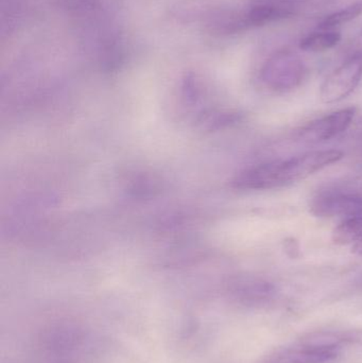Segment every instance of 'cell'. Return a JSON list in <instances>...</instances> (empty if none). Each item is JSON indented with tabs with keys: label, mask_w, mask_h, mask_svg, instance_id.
<instances>
[{
	"label": "cell",
	"mask_w": 362,
	"mask_h": 363,
	"mask_svg": "<svg viewBox=\"0 0 362 363\" xmlns=\"http://www.w3.org/2000/svg\"><path fill=\"white\" fill-rule=\"evenodd\" d=\"M344 153L337 149L308 151L285 160H274L247 168L233 184L244 190H273L310 178L339 163Z\"/></svg>",
	"instance_id": "obj_1"
},
{
	"label": "cell",
	"mask_w": 362,
	"mask_h": 363,
	"mask_svg": "<svg viewBox=\"0 0 362 363\" xmlns=\"http://www.w3.org/2000/svg\"><path fill=\"white\" fill-rule=\"evenodd\" d=\"M308 68L302 57L290 49L272 53L259 72V79L268 91L287 94L299 89L307 78Z\"/></svg>",
	"instance_id": "obj_2"
},
{
	"label": "cell",
	"mask_w": 362,
	"mask_h": 363,
	"mask_svg": "<svg viewBox=\"0 0 362 363\" xmlns=\"http://www.w3.org/2000/svg\"><path fill=\"white\" fill-rule=\"evenodd\" d=\"M310 211L319 218L362 216V188L353 185L327 186L312 196Z\"/></svg>",
	"instance_id": "obj_3"
},
{
	"label": "cell",
	"mask_w": 362,
	"mask_h": 363,
	"mask_svg": "<svg viewBox=\"0 0 362 363\" xmlns=\"http://www.w3.org/2000/svg\"><path fill=\"white\" fill-rule=\"evenodd\" d=\"M362 79V52L352 57L338 66L321 84L320 100L325 104L344 101L352 95Z\"/></svg>",
	"instance_id": "obj_4"
},
{
	"label": "cell",
	"mask_w": 362,
	"mask_h": 363,
	"mask_svg": "<svg viewBox=\"0 0 362 363\" xmlns=\"http://www.w3.org/2000/svg\"><path fill=\"white\" fill-rule=\"evenodd\" d=\"M356 114L357 108L355 106H348L319 117L306 123L298 131V140L312 145L335 140L350 129Z\"/></svg>",
	"instance_id": "obj_5"
},
{
	"label": "cell",
	"mask_w": 362,
	"mask_h": 363,
	"mask_svg": "<svg viewBox=\"0 0 362 363\" xmlns=\"http://www.w3.org/2000/svg\"><path fill=\"white\" fill-rule=\"evenodd\" d=\"M340 349L316 347L299 340L293 347H285L270 356L266 363H329L339 355Z\"/></svg>",
	"instance_id": "obj_6"
},
{
	"label": "cell",
	"mask_w": 362,
	"mask_h": 363,
	"mask_svg": "<svg viewBox=\"0 0 362 363\" xmlns=\"http://www.w3.org/2000/svg\"><path fill=\"white\" fill-rule=\"evenodd\" d=\"M206 29L217 35H229L247 29L244 25V12L231 10H221L215 8L210 16L204 21Z\"/></svg>",
	"instance_id": "obj_7"
},
{
	"label": "cell",
	"mask_w": 362,
	"mask_h": 363,
	"mask_svg": "<svg viewBox=\"0 0 362 363\" xmlns=\"http://www.w3.org/2000/svg\"><path fill=\"white\" fill-rule=\"evenodd\" d=\"M215 8L210 0H180L172 4L169 13L176 21L193 23L205 21Z\"/></svg>",
	"instance_id": "obj_8"
},
{
	"label": "cell",
	"mask_w": 362,
	"mask_h": 363,
	"mask_svg": "<svg viewBox=\"0 0 362 363\" xmlns=\"http://www.w3.org/2000/svg\"><path fill=\"white\" fill-rule=\"evenodd\" d=\"M293 11L274 4H256L244 12V25L249 28L263 27L274 21L290 17Z\"/></svg>",
	"instance_id": "obj_9"
},
{
	"label": "cell",
	"mask_w": 362,
	"mask_h": 363,
	"mask_svg": "<svg viewBox=\"0 0 362 363\" xmlns=\"http://www.w3.org/2000/svg\"><path fill=\"white\" fill-rule=\"evenodd\" d=\"M276 294V286L265 279L251 277L242 285L240 298L249 305H266L273 300Z\"/></svg>",
	"instance_id": "obj_10"
},
{
	"label": "cell",
	"mask_w": 362,
	"mask_h": 363,
	"mask_svg": "<svg viewBox=\"0 0 362 363\" xmlns=\"http://www.w3.org/2000/svg\"><path fill=\"white\" fill-rule=\"evenodd\" d=\"M341 40V34L336 30H319L308 34L300 40L299 47L307 52H323L337 46Z\"/></svg>",
	"instance_id": "obj_11"
},
{
	"label": "cell",
	"mask_w": 362,
	"mask_h": 363,
	"mask_svg": "<svg viewBox=\"0 0 362 363\" xmlns=\"http://www.w3.org/2000/svg\"><path fill=\"white\" fill-rule=\"evenodd\" d=\"M362 239V216L344 218L332 233L336 245H356Z\"/></svg>",
	"instance_id": "obj_12"
},
{
	"label": "cell",
	"mask_w": 362,
	"mask_h": 363,
	"mask_svg": "<svg viewBox=\"0 0 362 363\" xmlns=\"http://www.w3.org/2000/svg\"><path fill=\"white\" fill-rule=\"evenodd\" d=\"M362 15V0H357L350 6L332 13L318 23V30H333L338 26L346 25Z\"/></svg>",
	"instance_id": "obj_13"
},
{
	"label": "cell",
	"mask_w": 362,
	"mask_h": 363,
	"mask_svg": "<svg viewBox=\"0 0 362 363\" xmlns=\"http://www.w3.org/2000/svg\"><path fill=\"white\" fill-rule=\"evenodd\" d=\"M101 62L106 67L118 66L123 60L125 50L121 38L116 34L108 36L101 44Z\"/></svg>",
	"instance_id": "obj_14"
},
{
	"label": "cell",
	"mask_w": 362,
	"mask_h": 363,
	"mask_svg": "<svg viewBox=\"0 0 362 363\" xmlns=\"http://www.w3.org/2000/svg\"><path fill=\"white\" fill-rule=\"evenodd\" d=\"M98 0H67V6L79 13H86L97 6Z\"/></svg>",
	"instance_id": "obj_15"
},
{
	"label": "cell",
	"mask_w": 362,
	"mask_h": 363,
	"mask_svg": "<svg viewBox=\"0 0 362 363\" xmlns=\"http://www.w3.org/2000/svg\"><path fill=\"white\" fill-rule=\"evenodd\" d=\"M284 247L287 255L290 256V257L295 258L301 254L299 242L293 238L286 239L284 242Z\"/></svg>",
	"instance_id": "obj_16"
},
{
	"label": "cell",
	"mask_w": 362,
	"mask_h": 363,
	"mask_svg": "<svg viewBox=\"0 0 362 363\" xmlns=\"http://www.w3.org/2000/svg\"><path fill=\"white\" fill-rule=\"evenodd\" d=\"M346 342L355 343L362 347V328L344 333Z\"/></svg>",
	"instance_id": "obj_17"
},
{
	"label": "cell",
	"mask_w": 362,
	"mask_h": 363,
	"mask_svg": "<svg viewBox=\"0 0 362 363\" xmlns=\"http://www.w3.org/2000/svg\"><path fill=\"white\" fill-rule=\"evenodd\" d=\"M352 252L356 255L362 256V239L356 245H353Z\"/></svg>",
	"instance_id": "obj_18"
}]
</instances>
